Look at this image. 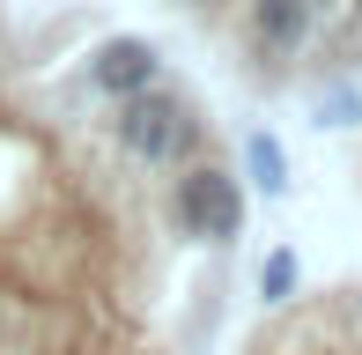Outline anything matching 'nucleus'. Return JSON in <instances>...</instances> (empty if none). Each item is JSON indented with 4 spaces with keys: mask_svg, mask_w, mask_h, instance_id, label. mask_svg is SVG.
I'll return each mask as SVG.
<instances>
[{
    "mask_svg": "<svg viewBox=\"0 0 362 355\" xmlns=\"http://www.w3.org/2000/svg\"><path fill=\"white\" fill-rule=\"evenodd\" d=\"M325 23V0H244V37L259 59H296Z\"/></svg>",
    "mask_w": 362,
    "mask_h": 355,
    "instance_id": "7ed1b4c3",
    "label": "nucleus"
},
{
    "mask_svg": "<svg viewBox=\"0 0 362 355\" xmlns=\"http://www.w3.org/2000/svg\"><path fill=\"white\" fill-rule=\"evenodd\" d=\"M244 170H252L259 192H288V156L274 134H244Z\"/></svg>",
    "mask_w": 362,
    "mask_h": 355,
    "instance_id": "39448f33",
    "label": "nucleus"
},
{
    "mask_svg": "<svg viewBox=\"0 0 362 355\" xmlns=\"http://www.w3.org/2000/svg\"><path fill=\"white\" fill-rule=\"evenodd\" d=\"M355 15H362V8H355Z\"/></svg>",
    "mask_w": 362,
    "mask_h": 355,
    "instance_id": "6e6552de",
    "label": "nucleus"
},
{
    "mask_svg": "<svg viewBox=\"0 0 362 355\" xmlns=\"http://www.w3.org/2000/svg\"><path fill=\"white\" fill-rule=\"evenodd\" d=\"M111 134H119V149L134 156V163H148V170H177V163H192V149H200L192 104L177 89H163V82L126 96V104L111 111Z\"/></svg>",
    "mask_w": 362,
    "mask_h": 355,
    "instance_id": "f257e3e1",
    "label": "nucleus"
},
{
    "mask_svg": "<svg viewBox=\"0 0 362 355\" xmlns=\"http://www.w3.org/2000/svg\"><path fill=\"white\" fill-rule=\"evenodd\" d=\"M259 296H267V303H288L296 296V252L288 245L267 252V267H259Z\"/></svg>",
    "mask_w": 362,
    "mask_h": 355,
    "instance_id": "423d86ee",
    "label": "nucleus"
},
{
    "mask_svg": "<svg viewBox=\"0 0 362 355\" xmlns=\"http://www.w3.org/2000/svg\"><path fill=\"white\" fill-rule=\"evenodd\" d=\"M170 222L200 245H237L244 237V185L222 163H185L170 192Z\"/></svg>",
    "mask_w": 362,
    "mask_h": 355,
    "instance_id": "f03ea898",
    "label": "nucleus"
},
{
    "mask_svg": "<svg viewBox=\"0 0 362 355\" xmlns=\"http://www.w3.org/2000/svg\"><path fill=\"white\" fill-rule=\"evenodd\" d=\"M89 82H96V96L126 104V96H141V89L163 82V52H156L148 37H104V45H96V59H89Z\"/></svg>",
    "mask_w": 362,
    "mask_h": 355,
    "instance_id": "20e7f679",
    "label": "nucleus"
},
{
    "mask_svg": "<svg viewBox=\"0 0 362 355\" xmlns=\"http://www.w3.org/2000/svg\"><path fill=\"white\" fill-rule=\"evenodd\" d=\"M185 8H222V0H185Z\"/></svg>",
    "mask_w": 362,
    "mask_h": 355,
    "instance_id": "0eeeda50",
    "label": "nucleus"
}]
</instances>
